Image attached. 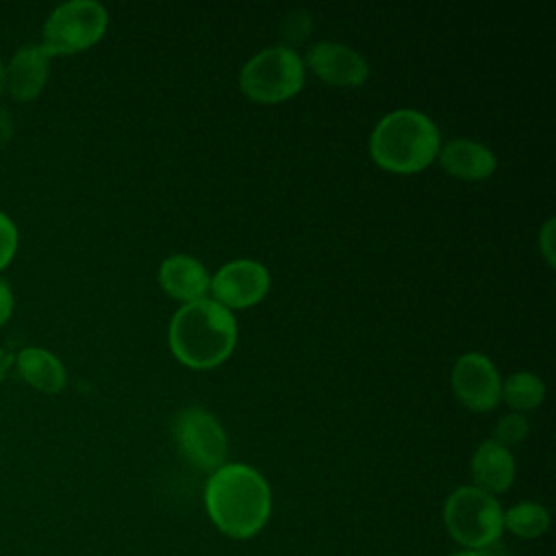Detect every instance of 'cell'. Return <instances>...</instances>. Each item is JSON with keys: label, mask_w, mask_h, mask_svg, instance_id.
Returning <instances> with one entry per match:
<instances>
[{"label": "cell", "mask_w": 556, "mask_h": 556, "mask_svg": "<svg viewBox=\"0 0 556 556\" xmlns=\"http://www.w3.org/2000/svg\"><path fill=\"white\" fill-rule=\"evenodd\" d=\"M7 91V65L0 59V93Z\"/></svg>", "instance_id": "cell-25"}, {"label": "cell", "mask_w": 556, "mask_h": 556, "mask_svg": "<svg viewBox=\"0 0 556 556\" xmlns=\"http://www.w3.org/2000/svg\"><path fill=\"white\" fill-rule=\"evenodd\" d=\"M172 437L182 458L202 469L215 471L226 465L228 439L222 424L204 408H182L172 424Z\"/></svg>", "instance_id": "cell-7"}, {"label": "cell", "mask_w": 556, "mask_h": 556, "mask_svg": "<svg viewBox=\"0 0 556 556\" xmlns=\"http://www.w3.org/2000/svg\"><path fill=\"white\" fill-rule=\"evenodd\" d=\"M9 139H11V117L4 111H0V143Z\"/></svg>", "instance_id": "cell-24"}, {"label": "cell", "mask_w": 556, "mask_h": 556, "mask_svg": "<svg viewBox=\"0 0 556 556\" xmlns=\"http://www.w3.org/2000/svg\"><path fill=\"white\" fill-rule=\"evenodd\" d=\"M304 85V63L293 48L271 46L254 54L239 74V89L254 102L276 104Z\"/></svg>", "instance_id": "cell-4"}, {"label": "cell", "mask_w": 556, "mask_h": 556, "mask_svg": "<svg viewBox=\"0 0 556 556\" xmlns=\"http://www.w3.org/2000/svg\"><path fill=\"white\" fill-rule=\"evenodd\" d=\"M20 378L41 393H59L65 389L67 371L65 365L43 348H24L13 358Z\"/></svg>", "instance_id": "cell-15"}, {"label": "cell", "mask_w": 556, "mask_h": 556, "mask_svg": "<svg viewBox=\"0 0 556 556\" xmlns=\"http://www.w3.org/2000/svg\"><path fill=\"white\" fill-rule=\"evenodd\" d=\"M552 241H554V219H547L543 230L539 232V250L545 256L549 267H554V243Z\"/></svg>", "instance_id": "cell-21"}, {"label": "cell", "mask_w": 556, "mask_h": 556, "mask_svg": "<svg viewBox=\"0 0 556 556\" xmlns=\"http://www.w3.org/2000/svg\"><path fill=\"white\" fill-rule=\"evenodd\" d=\"M437 159L450 176L460 180H484L497 167L495 154L486 146L471 139L447 141L443 148H439Z\"/></svg>", "instance_id": "cell-13"}, {"label": "cell", "mask_w": 556, "mask_h": 556, "mask_svg": "<svg viewBox=\"0 0 556 556\" xmlns=\"http://www.w3.org/2000/svg\"><path fill=\"white\" fill-rule=\"evenodd\" d=\"M452 389L460 404L476 413H486L502 400V378L491 358L480 352H467L456 361Z\"/></svg>", "instance_id": "cell-9"}, {"label": "cell", "mask_w": 556, "mask_h": 556, "mask_svg": "<svg viewBox=\"0 0 556 556\" xmlns=\"http://www.w3.org/2000/svg\"><path fill=\"white\" fill-rule=\"evenodd\" d=\"M471 476L476 489L493 495L504 493L515 478V460L508 447L489 439L478 445L471 458Z\"/></svg>", "instance_id": "cell-14"}, {"label": "cell", "mask_w": 556, "mask_h": 556, "mask_svg": "<svg viewBox=\"0 0 556 556\" xmlns=\"http://www.w3.org/2000/svg\"><path fill=\"white\" fill-rule=\"evenodd\" d=\"M530 432V424L521 413H508L504 415L497 426H495V437L493 441H497L500 445L508 447L515 443H521Z\"/></svg>", "instance_id": "cell-18"}, {"label": "cell", "mask_w": 556, "mask_h": 556, "mask_svg": "<svg viewBox=\"0 0 556 556\" xmlns=\"http://www.w3.org/2000/svg\"><path fill=\"white\" fill-rule=\"evenodd\" d=\"M441 137L434 122L415 111L397 109L384 115L369 139V152L376 165L393 174H417L439 154Z\"/></svg>", "instance_id": "cell-3"}, {"label": "cell", "mask_w": 556, "mask_h": 556, "mask_svg": "<svg viewBox=\"0 0 556 556\" xmlns=\"http://www.w3.org/2000/svg\"><path fill=\"white\" fill-rule=\"evenodd\" d=\"M504 526L521 539H534L547 530L549 515L536 502H521L504 513Z\"/></svg>", "instance_id": "cell-17"}, {"label": "cell", "mask_w": 556, "mask_h": 556, "mask_svg": "<svg viewBox=\"0 0 556 556\" xmlns=\"http://www.w3.org/2000/svg\"><path fill=\"white\" fill-rule=\"evenodd\" d=\"M443 519L447 532L465 547L484 549L495 543L504 528L497 500L476 486H458L445 502Z\"/></svg>", "instance_id": "cell-5"}, {"label": "cell", "mask_w": 556, "mask_h": 556, "mask_svg": "<svg viewBox=\"0 0 556 556\" xmlns=\"http://www.w3.org/2000/svg\"><path fill=\"white\" fill-rule=\"evenodd\" d=\"M311 30V17L302 11H295L293 15H289L285 22H282V39L287 41L285 48H291V46H298L306 39Z\"/></svg>", "instance_id": "cell-20"}, {"label": "cell", "mask_w": 556, "mask_h": 556, "mask_svg": "<svg viewBox=\"0 0 556 556\" xmlns=\"http://www.w3.org/2000/svg\"><path fill=\"white\" fill-rule=\"evenodd\" d=\"M159 282L169 298L182 304L204 300L211 289V276L206 267L189 254L167 256L161 263Z\"/></svg>", "instance_id": "cell-12"}, {"label": "cell", "mask_w": 556, "mask_h": 556, "mask_svg": "<svg viewBox=\"0 0 556 556\" xmlns=\"http://www.w3.org/2000/svg\"><path fill=\"white\" fill-rule=\"evenodd\" d=\"M17 250V228L13 219L0 211V271L13 261Z\"/></svg>", "instance_id": "cell-19"}, {"label": "cell", "mask_w": 556, "mask_h": 556, "mask_svg": "<svg viewBox=\"0 0 556 556\" xmlns=\"http://www.w3.org/2000/svg\"><path fill=\"white\" fill-rule=\"evenodd\" d=\"M204 504L213 523L232 539L254 536L267 521L271 495L265 478L241 463L215 469L204 489Z\"/></svg>", "instance_id": "cell-1"}, {"label": "cell", "mask_w": 556, "mask_h": 556, "mask_svg": "<svg viewBox=\"0 0 556 556\" xmlns=\"http://www.w3.org/2000/svg\"><path fill=\"white\" fill-rule=\"evenodd\" d=\"M545 397L543 380L528 371H517L502 382V400L515 410H532Z\"/></svg>", "instance_id": "cell-16"}, {"label": "cell", "mask_w": 556, "mask_h": 556, "mask_svg": "<svg viewBox=\"0 0 556 556\" xmlns=\"http://www.w3.org/2000/svg\"><path fill=\"white\" fill-rule=\"evenodd\" d=\"M450 556H482L480 549H463V552H454Z\"/></svg>", "instance_id": "cell-26"}, {"label": "cell", "mask_w": 556, "mask_h": 556, "mask_svg": "<svg viewBox=\"0 0 556 556\" xmlns=\"http://www.w3.org/2000/svg\"><path fill=\"white\" fill-rule=\"evenodd\" d=\"M269 291V271L252 258L226 263L211 276V293L224 308H248L258 304Z\"/></svg>", "instance_id": "cell-8"}, {"label": "cell", "mask_w": 556, "mask_h": 556, "mask_svg": "<svg viewBox=\"0 0 556 556\" xmlns=\"http://www.w3.org/2000/svg\"><path fill=\"white\" fill-rule=\"evenodd\" d=\"M109 26V13L93 0L59 4L43 24V50L52 56L76 54L98 43Z\"/></svg>", "instance_id": "cell-6"}, {"label": "cell", "mask_w": 556, "mask_h": 556, "mask_svg": "<svg viewBox=\"0 0 556 556\" xmlns=\"http://www.w3.org/2000/svg\"><path fill=\"white\" fill-rule=\"evenodd\" d=\"M48 74L50 54L41 43H26L17 48L7 65V91L20 102L35 100L43 91Z\"/></svg>", "instance_id": "cell-11"}, {"label": "cell", "mask_w": 556, "mask_h": 556, "mask_svg": "<svg viewBox=\"0 0 556 556\" xmlns=\"http://www.w3.org/2000/svg\"><path fill=\"white\" fill-rule=\"evenodd\" d=\"M172 354L191 369H213L235 350L237 321L228 308L215 300L182 304L167 330Z\"/></svg>", "instance_id": "cell-2"}, {"label": "cell", "mask_w": 556, "mask_h": 556, "mask_svg": "<svg viewBox=\"0 0 556 556\" xmlns=\"http://www.w3.org/2000/svg\"><path fill=\"white\" fill-rule=\"evenodd\" d=\"M306 65L317 78L334 87H358L367 80V61L352 48L334 41H319L306 52Z\"/></svg>", "instance_id": "cell-10"}, {"label": "cell", "mask_w": 556, "mask_h": 556, "mask_svg": "<svg viewBox=\"0 0 556 556\" xmlns=\"http://www.w3.org/2000/svg\"><path fill=\"white\" fill-rule=\"evenodd\" d=\"M13 354L9 352V350H4L2 345H0V382L7 378V374H9V369L13 367Z\"/></svg>", "instance_id": "cell-23"}, {"label": "cell", "mask_w": 556, "mask_h": 556, "mask_svg": "<svg viewBox=\"0 0 556 556\" xmlns=\"http://www.w3.org/2000/svg\"><path fill=\"white\" fill-rule=\"evenodd\" d=\"M13 313V291L4 278H0V328L9 321Z\"/></svg>", "instance_id": "cell-22"}]
</instances>
